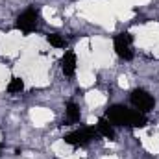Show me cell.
I'll return each instance as SVG.
<instances>
[{
    "label": "cell",
    "mask_w": 159,
    "mask_h": 159,
    "mask_svg": "<svg viewBox=\"0 0 159 159\" xmlns=\"http://www.w3.org/2000/svg\"><path fill=\"white\" fill-rule=\"evenodd\" d=\"M113 46H115V52L120 59L124 61H131L133 59V35L129 32H122L119 34L115 41H113Z\"/></svg>",
    "instance_id": "cell-1"
},
{
    "label": "cell",
    "mask_w": 159,
    "mask_h": 159,
    "mask_svg": "<svg viewBox=\"0 0 159 159\" xmlns=\"http://www.w3.org/2000/svg\"><path fill=\"white\" fill-rule=\"evenodd\" d=\"M37 24H39V11H37L35 7H28L26 11H22V13L17 17V22H15L17 30H20V32L26 34V35L32 34V32H35Z\"/></svg>",
    "instance_id": "cell-2"
},
{
    "label": "cell",
    "mask_w": 159,
    "mask_h": 159,
    "mask_svg": "<svg viewBox=\"0 0 159 159\" xmlns=\"http://www.w3.org/2000/svg\"><path fill=\"white\" fill-rule=\"evenodd\" d=\"M129 100H131V106H133L137 111H141V113H148V111H152L154 106H156L154 96H152L148 91H144V89H133L131 94H129Z\"/></svg>",
    "instance_id": "cell-3"
},
{
    "label": "cell",
    "mask_w": 159,
    "mask_h": 159,
    "mask_svg": "<svg viewBox=\"0 0 159 159\" xmlns=\"http://www.w3.org/2000/svg\"><path fill=\"white\" fill-rule=\"evenodd\" d=\"M94 133L96 129L94 128H81V129H74L70 133L65 135V143L74 146V148H81V146H87L93 139H94Z\"/></svg>",
    "instance_id": "cell-4"
},
{
    "label": "cell",
    "mask_w": 159,
    "mask_h": 159,
    "mask_svg": "<svg viewBox=\"0 0 159 159\" xmlns=\"http://www.w3.org/2000/svg\"><path fill=\"white\" fill-rule=\"evenodd\" d=\"M106 119L109 120L113 126H128L129 119V109L122 104H115L106 111Z\"/></svg>",
    "instance_id": "cell-5"
},
{
    "label": "cell",
    "mask_w": 159,
    "mask_h": 159,
    "mask_svg": "<svg viewBox=\"0 0 159 159\" xmlns=\"http://www.w3.org/2000/svg\"><path fill=\"white\" fill-rule=\"evenodd\" d=\"M59 65H61V72L65 76H74V72H76V54L72 50H67L63 54Z\"/></svg>",
    "instance_id": "cell-6"
},
{
    "label": "cell",
    "mask_w": 159,
    "mask_h": 159,
    "mask_svg": "<svg viewBox=\"0 0 159 159\" xmlns=\"http://www.w3.org/2000/svg\"><path fill=\"white\" fill-rule=\"evenodd\" d=\"M148 124L146 113H141L137 109H129V119H128V126L129 128H144Z\"/></svg>",
    "instance_id": "cell-7"
},
{
    "label": "cell",
    "mask_w": 159,
    "mask_h": 159,
    "mask_svg": "<svg viewBox=\"0 0 159 159\" xmlns=\"http://www.w3.org/2000/svg\"><path fill=\"white\" fill-rule=\"evenodd\" d=\"M96 133H100L102 137L106 139H115V129H113V124L107 119H100L96 124Z\"/></svg>",
    "instance_id": "cell-8"
},
{
    "label": "cell",
    "mask_w": 159,
    "mask_h": 159,
    "mask_svg": "<svg viewBox=\"0 0 159 159\" xmlns=\"http://www.w3.org/2000/svg\"><path fill=\"white\" fill-rule=\"evenodd\" d=\"M67 119H69V122H80L81 115H80L78 104H74V102L67 104Z\"/></svg>",
    "instance_id": "cell-9"
},
{
    "label": "cell",
    "mask_w": 159,
    "mask_h": 159,
    "mask_svg": "<svg viewBox=\"0 0 159 159\" xmlns=\"http://www.w3.org/2000/svg\"><path fill=\"white\" fill-rule=\"evenodd\" d=\"M46 41H48V44L54 46V48H67V41L63 39L59 34H48V35H46Z\"/></svg>",
    "instance_id": "cell-10"
},
{
    "label": "cell",
    "mask_w": 159,
    "mask_h": 159,
    "mask_svg": "<svg viewBox=\"0 0 159 159\" xmlns=\"http://www.w3.org/2000/svg\"><path fill=\"white\" fill-rule=\"evenodd\" d=\"M24 91V81L20 78H11L9 80V83H7V93H11V94H19V93H22Z\"/></svg>",
    "instance_id": "cell-11"
}]
</instances>
